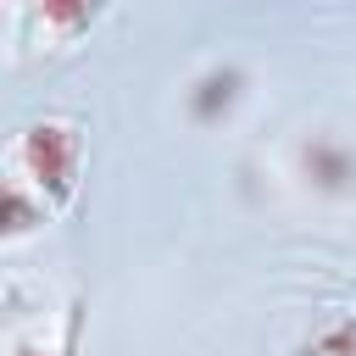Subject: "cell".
<instances>
[{
  "mask_svg": "<svg viewBox=\"0 0 356 356\" xmlns=\"http://www.w3.org/2000/svg\"><path fill=\"white\" fill-rule=\"evenodd\" d=\"M28 150H33L39 172H50L56 195H67V184H72V156H78L72 128H61V122H39V128H33V139H28Z\"/></svg>",
  "mask_w": 356,
  "mask_h": 356,
  "instance_id": "cell-1",
  "label": "cell"
},
{
  "mask_svg": "<svg viewBox=\"0 0 356 356\" xmlns=\"http://www.w3.org/2000/svg\"><path fill=\"white\" fill-rule=\"evenodd\" d=\"M312 356H356V312H350V317H339V323L312 345Z\"/></svg>",
  "mask_w": 356,
  "mask_h": 356,
  "instance_id": "cell-2",
  "label": "cell"
}]
</instances>
